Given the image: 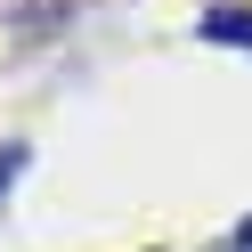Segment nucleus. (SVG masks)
<instances>
[{"mask_svg": "<svg viewBox=\"0 0 252 252\" xmlns=\"http://www.w3.org/2000/svg\"><path fill=\"white\" fill-rule=\"evenodd\" d=\"M203 41H228V49H252V8H203Z\"/></svg>", "mask_w": 252, "mask_h": 252, "instance_id": "nucleus-1", "label": "nucleus"}, {"mask_svg": "<svg viewBox=\"0 0 252 252\" xmlns=\"http://www.w3.org/2000/svg\"><path fill=\"white\" fill-rule=\"evenodd\" d=\"M25 163H33V155H25V147H0V203H8V187L25 179Z\"/></svg>", "mask_w": 252, "mask_h": 252, "instance_id": "nucleus-2", "label": "nucleus"}, {"mask_svg": "<svg viewBox=\"0 0 252 252\" xmlns=\"http://www.w3.org/2000/svg\"><path fill=\"white\" fill-rule=\"evenodd\" d=\"M228 252H252V220H244V228H236V244H228Z\"/></svg>", "mask_w": 252, "mask_h": 252, "instance_id": "nucleus-3", "label": "nucleus"}]
</instances>
